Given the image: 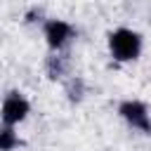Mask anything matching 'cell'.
Returning <instances> with one entry per match:
<instances>
[{
  "mask_svg": "<svg viewBox=\"0 0 151 151\" xmlns=\"http://www.w3.org/2000/svg\"><path fill=\"white\" fill-rule=\"evenodd\" d=\"M109 50L116 61H132L142 52V38L137 31L130 28H116L109 35Z\"/></svg>",
  "mask_w": 151,
  "mask_h": 151,
  "instance_id": "1",
  "label": "cell"
},
{
  "mask_svg": "<svg viewBox=\"0 0 151 151\" xmlns=\"http://www.w3.org/2000/svg\"><path fill=\"white\" fill-rule=\"evenodd\" d=\"M118 113H120L134 130L146 132V134L151 132V118H149V111H146V106H144L142 101H137V99H127V101L120 104Z\"/></svg>",
  "mask_w": 151,
  "mask_h": 151,
  "instance_id": "2",
  "label": "cell"
},
{
  "mask_svg": "<svg viewBox=\"0 0 151 151\" xmlns=\"http://www.w3.org/2000/svg\"><path fill=\"white\" fill-rule=\"evenodd\" d=\"M64 71H66V64H64L61 57H50L47 59V73H50V78H61Z\"/></svg>",
  "mask_w": 151,
  "mask_h": 151,
  "instance_id": "6",
  "label": "cell"
},
{
  "mask_svg": "<svg viewBox=\"0 0 151 151\" xmlns=\"http://www.w3.org/2000/svg\"><path fill=\"white\" fill-rule=\"evenodd\" d=\"M17 144H19V139H17L14 130L5 125V127H2V132H0V149H2V151H12Z\"/></svg>",
  "mask_w": 151,
  "mask_h": 151,
  "instance_id": "5",
  "label": "cell"
},
{
  "mask_svg": "<svg viewBox=\"0 0 151 151\" xmlns=\"http://www.w3.org/2000/svg\"><path fill=\"white\" fill-rule=\"evenodd\" d=\"M28 109H31L28 101H26L19 92H9V94L5 97V101H2V123H5L7 127L21 123V120L28 116Z\"/></svg>",
  "mask_w": 151,
  "mask_h": 151,
  "instance_id": "3",
  "label": "cell"
},
{
  "mask_svg": "<svg viewBox=\"0 0 151 151\" xmlns=\"http://www.w3.org/2000/svg\"><path fill=\"white\" fill-rule=\"evenodd\" d=\"M71 35H73V28H71L66 21H61V19H52V21L45 24V38H47V45H50L52 50L64 47Z\"/></svg>",
  "mask_w": 151,
  "mask_h": 151,
  "instance_id": "4",
  "label": "cell"
}]
</instances>
